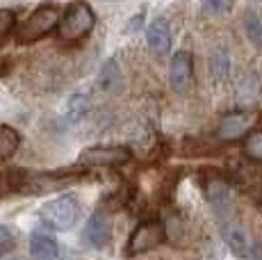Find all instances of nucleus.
Masks as SVG:
<instances>
[{
  "label": "nucleus",
  "mask_w": 262,
  "mask_h": 260,
  "mask_svg": "<svg viewBox=\"0 0 262 260\" xmlns=\"http://www.w3.org/2000/svg\"><path fill=\"white\" fill-rule=\"evenodd\" d=\"M16 247V235L12 233V228L0 226V256H7L9 251H14Z\"/></svg>",
  "instance_id": "20"
},
{
  "label": "nucleus",
  "mask_w": 262,
  "mask_h": 260,
  "mask_svg": "<svg viewBox=\"0 0 262 260\" xmlns=\"http://www.w3.org/2000/svg\"><path fill=\"white\" fill-rule=\"evenodd\" d=\"M14 23H16V16H14L12 9H0V39H5L12 32Z\"/></svg>",
  "instance_id": "21"
},
{
  "label": "nucleus",
  "mask_w": 262,
  "mask_h": 260,
  "mask_svg": "<svg viewBox=\"0 0 262 260\" xmlns=\"http://www.w3.org/2000/svg\"><path fill=\"white\" fill-rule=\"evenodd\" d=\"M167 237V228L160 219H146V222L137 224L133 233L128 237V244H125V253L128 256H139V253H146L150 249L160 247Z\"/></svg>",
  "instance_id": "4"
},
{
  "label": "nucleus",
  "mask_w": 262,
  "mask_h": 260,
  "mask_svg": "<svg viewBox=\"0 0 262 260\" xmlns=\"http://www.w3.org/2000/svg\"><path fill=\"white\" fill-rule=\"evenodd\" d=\"M244 156L251 162H262V128L249 133V137L244 142Z\"/></svg>",
  "instance_id": "16"
},
{
  "label": "nucleus",
  "mask_w": 262,
  "mask_h": 260,
  "mask_svg": "<svg viewBox=\"0 0 262 260\" xmlns=\"http://www.w3.org/2000/svg\"><path fill=\"white\" fill-rule=\"evenodd\" d=\"M233 7V0H203V9L212 16H224L230 12Z\"/></svg>",
  "instance_id": "19"
},
{
  "label": "nucleus",
  "mask_w": 262,
  "mask_h": 260,
  "mask_svg": "<svg viewBox=\"0 0 262 260\" xmlns=\"http://www.w3.org/2000/svg\"><path fill=\"white\" fill-rule=\"evenodd\" d=\"M87 112H89V96L87 94H73V96L69 98V103H67L69 121H73V123L82 121V119L87 117Z\"/></svg>",
  "instance_id": "15"
},
{
  "label": "nucleus",
  "mask_w": 262,
  "mask_h": 260,
  "mask_svg": "<svg viewBox=\"0 0 262 260\" xmlns=\"http://www.w3.org/2000/svg\"><path fill=\"white\" fill-rule=\"evenodd\" d=\"M96 26L94 9L87 3H73L57 23V37L64 44H75L84 39Z\"/></svg>",
  "instance_id": "1"
},
{
  "label": "nucleus",
  "mask_w": 262,
  "mask_h": 260,
  "mask_svg": "<svg viewBox=\"0 0 262 260\" xmlns=\"http://www.w3.org/2000/svg\"><path fill=\"white\" fill-rule=\"evenodd\" d=\"M30 253H32L34 260H57L59 258V247L50 235L32 233V237H30Z\"/></svg>",
  "instance_id": "11"
},
{
  "label": "nucleus",
  "mask_w": 262,
  "mask_h": 260,
  "mask_svg": "<svg viewBox=\"0 0 262 260\" xmlns=\"http://www.w3.org/2000/svg\"><path fill=\"white\" fill-rule=\"evenodd\" d=\"M224 240L239 260H262V247L249 237V233L237 224H226Z\"/></svg>",
  "instance_id": "7"
},
{
  "label": "nucleus",
  "mask_w": 262,
  "mask_h": 260,
  "mask_svg": "<svg viewBox=\"0 0 262 260\" xmlns=\"http://www.w3.org/2000/svg\"><path fill=\"white\" fill-rule=\"evenodd\" d=\"M246 37H249V41H253L255 46H262V21L255 14L246 16Z\"/></svg>",
  "instance_id": "18"
},
{
  "label": "nucleus",
  "mask_w": 262,
  "mask_h": 260,
  "mask_svg": "<svg viewBox=\"0 0 262 260\" xmlns=\"http://www.w3.org/2000/svg\"><path fill=\"white\" fill-rule=\"evenodd\" d=\"M98 87L107 94H119L123 89V76H121V69L114 59L103 64V69L98 73Z\"/></svg>",
  "instance_id": "13"
},
{
  "label": "nucleus",
  "mask_w": 262,
  "mask_h": 260,
  "mask_svg": "<svg viewBox=\"0 0 262 260\" xmlns=\"http://www.w3.org/2000/svg\"><path fill=\"white\" fill-rule=\"evenodd\" d=\"M78 217H80V201L73 194H64V197L53 199V201H48L39 210V219L50 231H69V228L75 226Z\"/></svg>",
  "instance_id": "2"
},
{
  "label": "nucleus",
  "mask_w": 262,
  "mask_h": 260,
  "mask_svg": "<svg viewBox=\"0 0 262 260\" xmlns=\"http://www.w3.org/2000/svg\"><path fill=\"white\" fill-rule=\"evenodd\" d=\"M228 71H230V62H228V57H226L224 53H216L214 57H212V62H210V73L219 80H226V76H228Z\"/></svg>",
  "instance_id": "17"
},
{
  "label": "nucleus",
  "mask_w": 262,
  "mask_h": 260,
  "mask_svg": "<svg viewBox=\"0 0 262 260\" xmlns=\"http://www.w3.org/2000/svg\"><path fill=\"white\" fill-rule=\"evenodd\" d=\"M191 76H194V57H191L189 51H178L171 57V67H169L171 89L178 94H185L191 84Z\"/></svg>",
  "instance_id": "8"
},
{
  "label": "nucleus",
  "mask_w": 262,
  "mask_h": 260,
  "mask_svg": "<svg viewBox=\"0 0 262 260\" xmlns=\"http://www.w3.org/2000/svg\"><path fill=\"white\" fill-rule=\"evenodd\" d=\"M110 235H112V222L105 212H94L87 219V226H84V240H87L92 247L103 249L110 242Z\"/></svg>",
  "instance_id": "9"
},
{
  "label": "nucleus",
  "mask_w": 262,
  "mask_h": 260,
  "mask_svg": "<svg viewBox=\"0 0 262 260\" xmlns=\"http://www.w3.org/2000/svg\"><path fill=\"white\" fill-rule=\"evenodd\" d=\"M258 114L251 112V110H235V112H228L226 117H221L219 121V128H216V137L221 142H237L242 139L251 128L253 123L258 121Z\"/></svg>",
  "instance_id": "5"
},
{
  "label": "nucleus",
  "mask_w": 262,
  "mask_h": 260,
  "mask_svg": "<svg viewBox=\"0 0 262 260\" xmlns=\"http://www.w3.org/2000/svg\"><path fill=\"white\" fill-rule=\"evenodd\" d=\"M21 146V135L9 126H0V160L12 158Z\"/></svg>",
  "instance_id": "14"
},
{
  "label": "nucleus",
  "mask_w": 262,
  "mask_h": 260,
  "mask_svg": "<svg viewBox=\"0 0 262 260\" xmlns=\"http://www.w3.org/2000/svg\"><path fill=\"white\" fill-rule=\"evenodd\" d=\"M205 192H208V199H210V203H212V208L219 214H224L226 210L230 208V203H233L228 183L221 181V178H212V181L205 185Z\"/></svg>",
  "instance_id": "12"
},
{
  "label": "nucleus",
  "mask_w": 262,
  "mask_h": 260,
  "mask_svg": "<svg viewBox=\"0 0 262 260\" xmlns=\"http://www.w3.org/2000/svg\"><path fill=\"white\" fill-rule=\"evenodd\" d=\"M146 41H148L150 53L158 55V57H164L171 51V30L164 18H155L150 23L148 32H146Z\"/></svg>",
  "instance_id": "10"
},
{
  "label": "nucleus",
  "mask_w": 262,
  "mask_h": 260,
  "mask_svg": "<svg viewBox=\"0 0 262 260\" xmlns=\"http://www.w3.org/2000/svg\"><path fill=\"white\" fill-rule=\"evenodd\" d=\"M133 160L125 146H92L80 153V164L84 167H119Z\"/></svg>",
  "instance_id": "6"
},
{
  "label": "nucleus",
  "mask_w": 262,
  "mask_h": 260,
  "mask_svg": "<svg viewBox=\"0 0 262 260\" xmlns=\"http://www.w3.org/2000/svg\"><path fill=\"white\" fill-rule=\"evenodd\" d=\"M59 23V9L53 5H43L39 7L23 26L16 30V41L18 44H34L39 39H43L48 32H53Z\"/></svg>",
  "instance_id": "3"
}]
</instances>
